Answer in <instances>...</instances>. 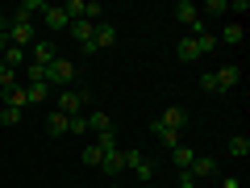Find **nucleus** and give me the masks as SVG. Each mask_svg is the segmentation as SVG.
<instances>
[{"mask_svg":"<svg viewBox=\"0 0 250 188\" xmlns=\"http://www.w3.org/2000/svg\"><path fill=\"white\" fill-rule=\"evenodd\" d=\"M0 63H4L9 71H25L29 54H25V50H17V46H4V54H0Z\"/></svg>","mask_w":250,"mask_h":188,"instance_id":"4468645a","label":"nucleus"},{"mask_svg":"<svg viewBox=\"0 0 250 188\" xmlns=\"http://www.w3.org/2000/svg\"><path fill=\"white\" fill-rule=\"evenodd\" d=\"M150 134L159 138L163 146H179V134H175V130H167V125H159V117H154V121H150Z\"/></svg>","mask_w":250,"mask_h":188,"instance_id":"5701e85b","label":"nucleus"},{"mask_svg":"<svg viewBox=\"0 0 250 188\" xmlns=\"http://www.w3.org/2000/svg\"><path fill=\"white\" fill-rule=\"evenodd\" d=\"M38 38H42V34H38L34 21H9V46H17V50H29Z\"/></svg>","mask_w":250,"mask_h":188,"instance_id":"7ed1b4c3","label":"nucleus"},{"mask_svg":"<svg viewBox=\"0 0 250 188\" xmlns=\"http://www.w3.org/2000/svg\"><path fill=\"white\" fill-rule=\"evenodd\" d=\"M80 159L88 163V167H100V142H88V146L80 151Z\"/></svg>","mask_w":250,"mask_h":188,"instance_id":"393cba45","label":"nucleus"},{"mask_svg":"<svg viewBox=\"0 0 250 188\" xmlns=\"http://www.w3.org/2000/svg\"><path fill=\"white\" fill-rule=\"evenodd\" d=\"M83 105H88V92H80V88H62V92H59V113L80 117Z\"/></svg>","mask_w":250,"mask_h":188,"instance_id":"423d86ee","label":"nucleus"},{"mask_svg":"<svg viewBox=\"0 0 250 188\" xmlns=\"http://www.w3.org/2000/svg\"><path fill=\"white\" fill-rule=\"evenodd\" d=\"M0 71H4V63H0Z\"/></svg>","mask_w":250,"mask_h":188,"instance_id":"e433bc0d","label":"nucleus"},{"mask_svg":"<svg viewBox=\"0 0 250 188\" xmlns=\"http://www.w3.org/2000/svg\"><path fill=\"white\" fill-rule=\"evenodd\" d=\"M159 125H167V130H175V134H179V130L188 125V109H179V105L163 109V113H159Z\"/></svg>","mask_w":250,"mask_h":188,"instance_id":"ddd939ff","label":"nucleus"},{"mask_svg":"<svg viewBox=\"0 0 250 188\" xmlns=\"http://www.w3.org/2000/svg\"><path fill=\"white\" fill-rule=\"evenodd\" d=\"M96 142H100V167H104V176H108V180L125 176V151L117 146V134L96 138Z\"/></svg>","mask_w":250,"mask_h":188,"instance_id":"f257e3e1","label":"nucleus"},{"mask_svg":"<svg viewBox=\"0 0 250 188\" xmlns=\"http://www.w3.org/2000/svg\"><path fill=\"white\" fill-rule=\"evenodd\" d=\"M171 159H175V167H179V171H188V167H192V159H196V151L179 142V146H171Z\"/></svg>","mask_w":250,"mask_h":188,"instance_id":"412c9836","label":"nucleus"},{"mask_svg":"<svg viewBox=\"0 0 250 188\" xmlns=\"http://www.w3.org/2000/svg\"><path fill=\"white\" fill-rule=\"evenodd\" d=\"M242 34H246V29H242V21H229V25L217 34V46H221V42H225V46H238V42H242Z\"/></svg>","mask_w":250,"mask_h":188,"instance_id":"aec40b11","label":"nucleus"},{"mask_svg":"<svg viewBox=\"0 0 250 188\" xmlns=\"http://www.w3.org/2000/svg\"><path fill=\"white\" fill-rule=\"evenodd\" d=\"M42 25L50 29V34H62V29L71 25V17L62 13V4H46V9H42Z\"/></svg>","mask_w":250,"mask_h":188,"instance_id":"6e6552de","label":"nucleus"},{"mask_svg":"<svg viewBox=\"0 0 250 188\" xmlns=\"http://www.w3.org/2000/svg\"><path fill=\"white\" fill-rule=\"evenodd\" d=\"M67 29H71V38L80 42V50H83V54L96 50V46H92V42H96V25H92V21H71Z\"/></svg>","mask_w":250,"mask_h":188,"instance_id":"0eeeda50","label":"nucleus"},{"mask_svg":"<svg viewBox=\"0 0 250 188\" xmlns=\"http://www.w3.org/2000/svg\"><path fill=\"white\" fill-rule=\"evenodd\" d=\"M113 42H117V25H113V21H100V25H96V42H92V46L104 50V46H113Z\"/></svg>","mask_w":250,"mask_h":188,"instance_id":"f3484780","label":"nucleus"},{"mask_svg":"<svg viewBox=\"0 0 250 188\" xmlns=\"http://www.w3.org/2000/svg\"><path fill=\"white\" fill-rule=\"evenodd\" d=\"M229 13H250V0H229Z\"/></svg>","mask_w":250,"mask_h":188,"instance_id":"7c9ffc66","label":"nucleus"},{"mask_svg":"<svg viewBox=\"0 0 250 188\" xmlns=\"http://www.w3.org/2000/svg\"><path fill=\"white\" fill-rule=\"evenodd\" d=\"M25 100L29 105H46L50 100V84H25Z\"/></svg>","mask_w":250,"mask_h":188,"instance_id":"4be33fe9","label":"nucleus"},{"mask_svg":"<svg viewBox=\"0 0 250 188\" xmlns=\"http://www.w3.org/2000/svg\"><path fill=\"white\" fill-rule=\"evenodd\" d=\"M200 88H205L208 96H221V88H217V75H213V71H205V75H200Z\"/></svg>","mask_w":250,"mask_h":188,"instance_id":"cd10ccee","label":"nucleus"},{"mask_svg":"<svg viewBox=\"0 0 250 188\" xmlns=\"http://www.w3.org/2000/svg\"><path fill=\"white\" fill-rule=\"evenodd\" d=\"M225 151H229L233 159H246V155H250V138H246V134H233V138H229V146H225Z\"/></svg>","mask_w":250,"mask_h":188,"instance_id":"b1692460","label":"nucleus"},{"mask_svg":"<svg viewBox=\"0 0 250 188\" xmlns=\"http://www.w3.org/2000/svg\"><path fill=\"white\" fill-rule=\"evenodd\" d=\"M200 54H205V50H200V42H196L192 34H184V38L175 42V63H196Z\"/></svg>","mask_w":250,"mask_h":188,"instance_id":"1a4fd4ad","label":"nucleus"},{"mask_svg":"<svg viewBox=\"0 0 250 188\" xmlns=\"http://www.w3.org/2000/svg\"><path fill=\"white\" fill-rule=\"evenodd\" d=\"M42 9H46V0H21L13 21H34V17H42Z\"/></svg>","mask_w":250,"mask_h":188,"instance_id":"dca6fc26","label":"nucleus"},{"mask_svg":"<svg viewBox=\"0 0 250 188\" xmlns=\"http://www.w3.org/2000/svg\"><path fill=\"white\" fill-rule=\"evenodd\" d=\"M196 42H200V50H217V34H213V29H205V34H196Z\"/></svg>","mask_w":250,"mask_h":188,"instance_id":"c85d7f7f","label":"nucleus"},{"mask_svg":"<svg viewBox=\"0 0 250 188\" xmlns=\"http://www.w3.org/2000/svg\"><path fill=\"white\" fill-rule=\"evenodd\" d=\"M0 38H9V17L0 13Z\"/></svg>","mask_w":250,"mask_h":188,"instance_id":"473e14b6","label":"nucleus"},{"mask_svg":"<svg viewBox=\"0 0 250 188\" xmlns=\"http://www.w3.org/2000/svg\"><path fill=\"white\" fill-rule=\"evenodd\" d=\"M4 46H9V38H0V54H4Z\"/></svg>","mask_w":250,"mask_h":188,"instance_id":"72a5a7b5","label":"nucleus"},{"mask_svg":"<svg viewBox=\"0 0 250 188\" xmlns=\"http://www.w3.org/2000/svg\"><path fill=\"white\" fill-rule=\"evenodd\" d=\"M175 188H196V180H192V171H179V176H175Z\"/></svg>","mask_w":250,"mask_h":188,"instance_id":"c756f323","label":"nucleus"},{"mask_svg":"<svg viewBox=\"0 0 250 188\" xmlns=\"http://www.w3.org/2000/svg\"><path fill=\"white\" fill-rule=\"evenodd\" d=\"M200 9V21H208V17H225L229 13V0H205V4H196Z\"/></svg>","mask_w":250,"mask_h":188,"instance_id":"a211bd4d","label":"nucleus"},{"mask_svg":"<svg viewBox=\"0 0 250 188\" xmlns=\"http://www.w3.org/2000/svg\"><path fill=\"white\" fill-rule=\"evenodd\" d=\"M129 188H154V184H129Z\"/></svg>","mask_w":250,"mask_h":188,"instance_id":"f704fd0d","label":"nucleus"},{"mask_svg":"<svg viewBox=\"0 0 250 188\" xmlns=\"http://www.w3.org/2000/svg\"><path fill=\"white\" fill-rule=\"evenodd\" d=\"M213 75H217V88H221V92H229V88L242 84V67H238V63H225L221 71H213Z\"/></svg>","mask_w":250,"mask_h":188,"instance_id":"9b49d317","label":"nucleus"},{"mask_svg":"<svg viewBox=\"0 0 250 188\" xmlns=\"http://www.w3.org/2000/svg\"><path fill=\"white\" fill-rule=\"evenodd\" d=\"M67 134L83 138V134H88V121H83V117H67Z\"/></svg>","mask_w":250,"mask_h":188,"instance_id":"bb28decb","label":"nucleus"},{"mask_svg":"<svg viewBox=\"0 0 250 188\" xmlns=\"http://www.w3.org/2000/svg\"><path fill=\"white\" fill-rule=\"evenodd\" d=\"M125 171H134L138 184H150V180H154V163L146 159L142 151H125Z\"/></svg>","mask_w":250,"mask_h":188,"instance_id":"20e7f679","label":"nucleus"},{"mask_svg":"<svg viewBox=\"0 0 250 188\" xmlns=\"http://www.w3.org/2000/svg\"><path fill=\"white\" fill-rule=\"evenodd\" d=\"M83 121H88V134H96V138L117 134V130H113V117H108V113H88Z\"/></svg>","mask_w":250,"mask_h":188,"instance_id":"f8f14e48","label":"nucleus"},{"mask_svg":"<svg viewBox=\"0 0 250 188\" xmlns=\"http://www.w3.org/2000/svg\"><path fill=\"white\" fill-rule=\"evenodd\" d=\"M188 171H192V180H196V184H200V180H213V176H217V159H213V155H196Z\"/></svg>","mask_w":250,"mask_h":188,"instance_id":"9d476101","label":"nucleus"},{"mask_svg":"<svg viewBox=\"0 0 250 188\" xmlns=\"http://www.w3.org/2000/svg\"><path fill=\"white\" fill-rule=\"evenodd\" d=\"M46 134H50V138H62V134H67V113H59V109L46 113Z\"/></svg>","mask_w":250,"mask_h":188,"instance_id":"6ab92c4d","label":"nucleus"},{"mask_svg":"<svg viewBox=\"0 0 250 188\" xmlns=\"http://www.w3.org/2000/svg\"><path fill=\"white\" fill-rule=\"evenodd\" d=\"M21 117H25V109H13V105H4V109H0V125H17Z\"/></svg>","mask_w":250,"mask_h":188,"instance_id":"a878e982","label":"nucleus"},{"mask_svg":"<svg viewBox=\"0 0 250 188\" xmlns=\"http://www.w3.org/2000/svg\"><path fill=\"white\" fill-rule=\"evenodd\" d=\"M46 75H50V88L59 84V88H75V80H80V67H75V59H54L50 67H46Z\"/></svg>","mask_w":250,"mask_h":188,"instance_id":"f03ea898","label":"nucleus"},{"mask_svg":"<svg viewBox=\"0 0 250 188\" xmlns=\"http://www.w3.org/2000/svg\"><path fill=\"white\" fill-rule=\"evenodd\" d=\"M25 54H29V63H34V67H50V63L59 59V46H54V38H38Z\"/></svg>","mask_w":250,"mask_h":188,"instance_id":"39448f33","label":"nucleus"},{"mask_svg":"<svg viewBox=\"0 0 250 188\" xmlns=\"http://www.w3.org/2000/svg\"><path fill=\"white\" fill-rule=\"evenodd\" d=\"M108 188H129V184H108Z\"/></svg>","mask_w":250,"mask_h":188,"instance_id":"c9c22d12","label":"nucleus"},{"mask_svg":"<svg viewBox=\"0 0 250 188\" xmlns=\"http://www.w3.org/2000/svg\"><path fill=\"white\" fill-rule=\"evenodd\" d=\"M175 21H179V25H188V29H192V25L200 21V9L192 4V0H179V4H175Z\"/></svg>","mask_w":250,"mask_h":188,"instance_id":"2eb2a0df","label":"nucleus"},{"mask_svg":"<svg viewBox=\"0 0 250 188\" xmlns=\"http://www.w3.org/2000/svg\"><path fill=\"white\" fill-rule=\"evenodd\" d=\"M221 188H242V180H233V176H221Z\"/></svg>","mask_w":250,"mask_h":188,"instance_id":"2f4dec72","label":"nucleus"}]
</instances>
